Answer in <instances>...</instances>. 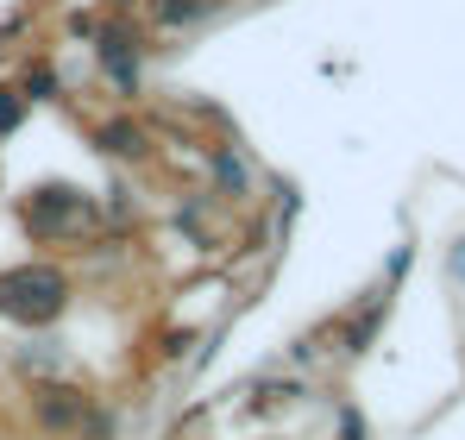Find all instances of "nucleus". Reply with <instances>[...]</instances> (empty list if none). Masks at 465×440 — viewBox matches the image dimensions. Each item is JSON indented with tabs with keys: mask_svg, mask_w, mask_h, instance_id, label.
I'll use <instances>...</instances> for the list:
<instances>
[{
	"mask_svg": "<svg viewBox=\"0 0 465 440\" xmlns=\"http://www.w3.org/2000/svg\"><path fill=\"white\" fill-rule=\"evenodd\" d=\"M88 226H94V208H88L82 189H38L25 202V233L32 239H76Z\"/></svg>",
	"mask_w": 465,
	"mask_h": 440,
	"instance_id": "f03ea898",
	"label": "nucleus"
},
{
	"mask_svg": "<svg viewBox=\"0 0 465 440\" xmlns=\"http://www.w3.org/2000/svg\"><path fill=\"white\" fill-rule=\"evenodd\" d=\"M101 70L114 75V88H139V38L133 32H120V25H107L101 32Z\"/></svg>",
	"mask_w": 465,
	"mask_h": 440,
	"instance_id": "20e7f679",
	"label": "nucleus"
},
{
	"mask_svg": "<svg viewBox=\"0 0 465 440\" xmlns=\"http://www.w3.org/2000/svg\"><path fill=\"white\" fill-rule=\"evenodd\" d=\"M94 145H101V157H120V164H139L145 151H152V133L133 120V114H114V120H101L94 126Z\"/></svg>",
	"mask_w": 465,
	"mask_h": 440,
	"instance_id": "7ed1b4c3",
	"label": "nucleus"
},
{
	"mask_svg": "<svg viewBox=\"0 0 465 440\" xmlns=\"http://www.w3.org/2000/svg\"><path fill=\"white\" fill-rule=\"evenodd\" d=\"M221 0H157V25H195V19H208Z\"/></svg>",
	"mask_w": 465,
	"mask_h": 440,
	"instance_id": "423d86ee",
	"label": "nucleus"
},
{
	"mask_svg": "<svg viewBox=\"0 0 465 440\" xmlns=\"http://www.w3.org/2000/svg\"><path fill=\"white\" fill-rule=\"evenodd\" d=\"M38 409H45L51 428H76V422H82V396H76V390H45Z\"/></svg>",
	"mask_w": 465,
	"mask_h": 440,
	"instance_id": "39448f33",
	"label": "nucleus"
},
{
	"mask_svg": "<svg viewBox=\"0 0 465 440\" xmlns=\"http://www.w3.org/2000/svg\"><path fill=\"white\" fill-rule=\"evenodd\" d=\"M13 126H19V95L0 88V133H13Z\"/></svg>",
	"mask_w": 465,
	"mask_h": 440,
	"instance_id": "0eeeda50",
	"label": "nucleus"
},
{
	"mask_svg": "<svg viewBox=\"0 0 465 440\" xmlns=\"http://www.w3.org/2000/svg\"><path fill=\"white\" fill-rule=\"evenodd\" d=\"M70 308V271L51 258H25L13 271H0V315L13 327H51Z\"/></svg>",
	"mask_w": 465,
	"mask_h": 440,
	"instance_id": "f257e3e1",
	"label": "nucleus"
}]
</instances>
